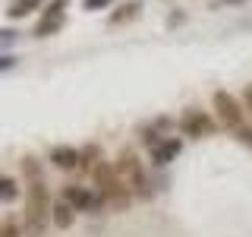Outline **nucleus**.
Returning <instances> with one entry per match:
<instances>
[{"label":"nucleus","mask_w":252,"mask_h":237,"mask_svg":"<svg viewBox=\"0 0 252 237\" xmlns=\"http://www.w3.org/2000/svg\"><path fill=\"white\" fill-rule=\"evenodd\" d=\"M26 228H22V234L26 237H44V228L47 221H51V196H47L44 190V180H29L26 184Z\"/></svg>","instance_id":"f257e3e1"},{"label":"nucleus","mask_w":252,"mask_h":237,"mask_svg":"<svg viewBox=\"0 0 252 237\" xmlns=\"http://www.w3.org/2000/svg\"><path fill=\"white\" fill-rule=\"evenodd\" d=\"M92 177H94V187H98V196H101V202L114 205V209H126V205H129L132 193L123 187V180L117 177L114 164H107V161H98V164L92 168Z\"/></svg>","instance_id":"f03ea898"},{"label":"nucleus","mask_w":252,"mask_h":237,"mask_svg":"<svg viewBox=\"0 0 252 237\" xmlns=\"http://www.w3.org/2000/svg\"><path fill=\"white\" fill-rule=\"evenodd\" d=\"M114 171H117V177L123 180V187L129 190V193H142V187H145V168H142L136 152L123 149V152L117 155V161H114Z\"/></svg>","instance_id":"7ed1b4c3"},{"label":"nucleus","mask_w":252,"mask_h":237,"mask_svg":"<svg viewBox=\"0 0 252 237\" xmlns=\"http://www.w3.org/2000/svg\"><path fill=\"white\" fill-rule=\"evenodd\" d=\"M211 105H215L218 120L224 123V126H230V130H240V126H243V108H240V101H236L230 92L218 89L215 98H211Z\"/></svg>","instance_id":"20e7f679"},{"label":"nucleus","mask_w":252,"mask_h":237,"mask_svg":"<svg viewBox=\"0 0 252 237\" xmlns=\"http://www.w3.org/2000/svg\"><path fill=\"white\" fill-rule=\"evenodd\" d=\"M63 22H66V0H51V6L44 10V16L35 26V35L47 38V35H54V32H60Z\"/></svg>","instance_id":"39448f33"},{"label":"nucleus","mask_w":252,"mask_h":237,"mask_svg":"<svg viewBox=\"0 0 252 237\" xmlns=\"http://www.w3.org/2000/svg\"><path fill=\"white\" fill-rule=\"evenodd\" d=\"M180 130L186 133V136H192V139H202V136H211L215 133V120H211L205 111H186L183 117H180Z\"/></svg>","instance_id":"423d86ee"},{"label":"nucleus","mask_w":252,"mask_h":237,"mask_svg":"<svg viewBox=\"0 0 252 237\" xmlns=\"http://www.w3.org/2000/svg\"><path fill=\"white\" fill-rule=\"evenodd\" d=\"M63 199L73 205L76 212H92V209H98V205H101V196L98 193H89L85 187H76V184L63 187Z\"/></svg>","instance_id":"0eeeda50"},{"label":"nucleus","mask_w":252,"mask_h":237,"mask_svg":"<svg viewBox=\"0 0 252 237\" xmlns=\"http://www.w3.org/2000/svg\"><path fill=\"white\" fill-rule=\"evenodd\" d=\"M51 161L57 164L60 171H73V168L82 164V152L73 149V146H54L51 149Z\"/></svg>","instance_id":"6e6552de"},{"label":"nucleus","mask_w":252,"mask_h":237,"mask_svg":"<svg viewBox=\"0 0 252 237\" xmlns=\"http://www.w3.org/2000/svg\"><path fill=\"white\" fill-rule=\"evenodd\" d=\"M73 221H76V209H73L66 199H57V202L51 205V225H54V228L66 231V228H73Z\"/></svg>","instance_id":"1a4fd4ad"},{"label":"nucleus","mask_w":252,"mask_h":237,"mask_svg":"<svg viewBox=\"0 0 252 237\" xmlns=\"http://www.w3.org/2000/svg\"><path fill=\"white\" fill-rule=\"evenodd\" d=\"M180 155V139H161L158 146L152 149V161L155 164H167Z\"/></svg>","instance_id":"9d476101"},{"label":"nucleus","mask_w":252,"mask_h":237,"mask_svg":"<svg viewBox=\"0 0 252 237\" xmlns=\"http://www.w3.org/2000/svg\"><path fill=\"white\" fill-rule=\"evenodd\" d=\"M41 3L44 0H10V3H6V16H10V19H26V16L35 13Z\"/></svg>","instance_id":"9b49d317"},{"label":"nucleus","mask_w":252,"mask_h":237,"mask_svg":"<svg viewBox=\"0 0 252 237\" xmlns=\"http://www.w3.org/2000/svg\"><path fill=\"white\" fill-rule=\"evenodd\" d=\"M139 10H142L139 0H129V3H123L120 10L110 16V22H114V26H120V22H129V19H136V16H139Z\"/></svg>","instance_id":"f8f14e48"},{"label":"nucleus","mask_w":252,"mask_h":237,"mask_svg":"<svg viewBox=\"0 0 252 237\" xmlns=\"http://www.w3.org/2000/svg\"><path fill=\"white\" fill-rule=\"evenodd\" d=\"M13 199H19V184L6 174H0V202H13Z\"/></svg>","instance_id":"ddd939ff"},{"label":"nucleus","mask_w":252,"mask_h":237,"mask_svg":"<svg viewBox=\"0 0 252 237\" xmlns=\"http://www.w3.org/2000/svg\"><path fill=\"white\" fill-rule=\"evenodd\" d=\"M22 174H26V180H38L41 177V168H38V158H22Z\"/></svg>","instance_id":"4468645a"},{"label":"nucleus","mask_w":252,"mask_h":237,"mask_svg":"<svg viewBox=\"0 0 252 237\" xmlns=\"http://www.w3.org/2000/svg\"><path fill=\"white\" fill-rule=\"evenodd\" d=\"M0 237H26V234H22V228L16 221H3L0 225Z\"/></svg>","instance_id":"2eb2a0df"},{"label":"nucleus","mask_w":252,"mask_h":237,"mask_svg":"<svg viewBox=\"0 0 252 237\" xmlns=\"http://www.w3.org/2000/svg\"><path fill=\"white\" fill-rule=\"evenodd\" d=\"M85 10H104V6H110V0H82Z\"/></svg>","instance_id":"dca6fc26"},{"label":"nucleus","mask_w":252,"mask_h":237,"mask_svg":"<svg viewBox=\"0 0 252 237\" xmlns=\"http://www.w3.org/2000/svg\"><path fill=\"white\" fill-rule=\"evenodd\" d=\"M13 41H16V32H10V29L0 32V44H13Z\"/></svg>","instance_id":"f3484780"},{"label":"nucleus","mask_w":252,"mask_h":237,"mask_svg":"<svg viewBox=\"0 0 252 237\" xmlns=\"http://www.w3.org/2000/svg\"><path fill=\"white\" fill-rule=\"evenodd\" d=\"M240 139L246 142V146H252V130H243V126H240Z\"/></svg>","instance_id":"a211bd4d"},{"label":"nucleus","mask_w":252,"mask_h":237,"mask_svg":"<svg viewBox=\"0 0 252 237\" xmlns=\"http://www.w3.org/2000/svg\"><path fill=\"white\" fill-rule=\"evenodd\" d=\"M243 101H246V108L252 111V85H246V92H243Z\"/></svg>","instance_id":"6ab92c4d"},{"label":"nucleus","mask_w":252,"mask_h":237,"mask_svg":"<svg viewBox=\"0 0 252 237\" xmlns=\"http://www.w3.org/2000/svg\"><path fill=\"white\" fill-rule=\"evenodd\" d=\"M13 63H16L13 57H0V70H10V67H13Z\"/></svg>","instance_id":"aec40b11"},{"label":"nucleus","mask_w":252,"mask_h":237,"mask_svg":"<svg viewBox=\"0 0 252 237\" xmlns=\"http://www.w3.org/2000/svg\"><path fill=\"white\" fill-rule=\"evenodd\" d=\"M224 3H246V0H224Z\"/></svg>","instance_id":"412c9836"}]
</instances>
